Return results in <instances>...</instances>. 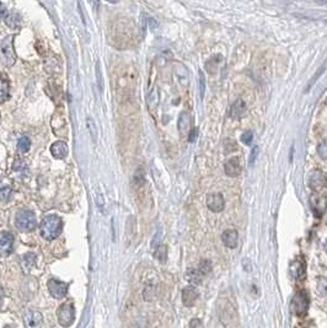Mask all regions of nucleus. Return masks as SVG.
Returning <instances> with one entry per match:
<instances>
[{"mask_svg":"<svg viewBox=\"0 0 327 328\" xmlns=\"http://www.w3.org/2000/svg\"><path fill=\"white\" fill-rule=\"evenodd\" d=\"M3 297H4V290H3V288L0 287V300H2Z\"/></svg>","mask_w":327,"mask_h":328,"instance_id":"39","label":"nucleus"},{"mask_svg":"<svg viewBox=\"0 0 327 328\" xmlns=\"http://www.w3.org/2000/svg\"><path fill=\"white\" fill-rule=\"evenodd\" d=\"M13 194V187L7 181H0V202L8 201Z\"/></svg>","mask_w":327,"mask_h":328,"instance_id":"19","label":"nucleus"},{"mask_svg":"<svg viewBox=\"0 0 327 328\" xmlns=\"http://www.w3.org/2000/svg\"><path fill=\"white\" fill-rule=\"evenodd\" d=\"M207 207L214 213H219L224 209L225 201L221 193H212L207 197Z\"/></svg>","mask_w":327,"mask_h":328,"instance_id":"11","label":"nucleus"},{"mask_svg":"<svg viewBox=\"0 0 327 328\" xmlns=\"http://www.w3.org/2000/svg\"><path fill=\"white\" fill-rule=\"evenodd\" d=\"M192 117L191 115L187 111H183L180 113V117H179V130L180 133L182 134H186L188 133V132L192 130Z\"/></svg>","mask_w":327,"mask_h":328,"instance_id":"16","label":"nucleus"},{"mask_svg":"<svg viewBox=\"0 0 327 328\" xmlns=\"http://www.w3.org/2000/svg\"><path fill=\"white\" fill-rule=\"evenodd\" d=\"M293 314L296 316H305L308 314L309 309V295L305 290H300L295 294L293 297L292 303H290Z\"/></svg>","mask_w":327,"mask_h":328,"instance_id":"3","label":"nucleus"},{"mask_svg":"<svg viewBox=\"0 0 327 328\" xmlns=\"http://www.w3.org/2000/svg\"><path fill=\"white\" fill-rule=\"evenodd\" d=\"M159 103V93H158V88H154L152 89V91L149 95L148 97V106L150 110H154L157 108Z\"/></svg>","mask_w":327,"mask_h":328,"instance_id":"24","label":"nucleus"},{"mask_svg":"<svg viewBox=\"0 0 327 328\" xmlns=\"http://www.w3.org/2000/svg\"><path fill=\"white\" fill-rule=\"evenodd\" d=\"M13 38L14 36H9L2 42L0 46V54H2V60L4 62L5 65L10 67L13 65L16 60V54H15L14 47H13Z\"/></svg>","mask_w":327,"mask_h":328,"instance_id":"6","label":"nucleus"},{"mask_svg":"<svg viewBox=\"0 0 327 328\" xmlns=\"http://www.w3.org/2000/svg\"><path fill=\"white\" fill-rule=\"evenodd\" d=\"M51 152L54 158L64 159L68 155V145L64 142H56L51 146Z\"/></svg>","mask_w":327,"mask_h":328,"instance_id":"17","label":"nucleus"},{"mask_svg":"<svg viewBox=\"0 0 327 328\" xmlns=\"http://www.w3.org/2000/svg\"><path fill=\"white\" fill-rule=\"evenodd\" d=\"M246 111V105L245 102H244L243 100H237L235 101V103L233 106H231L230 108V112H229V115L231 116L233 118H239L241 115H243L244 112Z\"/></svg>","mask_w":327,"mask_h":328,"instance_id":"18","label":"nucleus"},{"mask_svg":"<svg viewBox=\"0 0 327 328\" xmlns=\"http://www.w3.org/2000/svg\"><path fill=\"white\" fill-rule=\"evenodd\" d=\"M48 290H50L51 295L56 299H62L68 293V284L64 281L57 280V279H50L48 280Z\"/></svg>","mask_w":327,"mask_h":328,"instance_id":"8","label":"nucleus"},{"mask_svg":"<svg viewBox=\"0 0 327 328\" xmlns=\"http://www.w3.org/2000/svg\"><path fill=\"white\" fill-rule=\"evenodd\" d=\"M317 154L321 159H327V140L326 142H322L320 144L319 146H317Z\"/></svg>","mask_w":327,"mask_h":328,"instance_id":"30","label":"nucleus"},{"mask_svg":"<svg viewBox=\"0 0 327 328\" xmlns=\"http://www.w3.org/2000/svg\"><path fill=\"white\" fill-rule=\"evenodd\" d=\"M252 139L253 134L251 130H246L245 133H243V136H241V142L245 144V145H250V144L252 143Z\"/></svg>","mask_w":327,"mask_h":328,"instance_id":"31","label":"nucleus"},{"mask_svg":"<svg viewBox=\"0 0 327 328\" xmlns=\"http://www.w3.org/2000/svg\"><path fill=\"white\" fill-rule=\"evenodd\" d=\"M197 134H198V129H197V128H193V129L189 132V136H188V140H189V142H194L195 138H197Z\"/></svg>","mask_w":327,"mask_h":328,"instance_id":"37","label":"nucleus"},{"mask_svg":"<svg viewBox=\"0 0 327 328\" xmlns=\"http://www.w3.org/2000/svg\"><path fill=\"white\" fill-rule=\"evenodd\" d=\"M317 290L322 296L327 297V278H319L317 280Z\"/></svg>","mask_w":327,"mask_h":328,"instance_id":"29","label":"nucleus"},{"mask_svg":"<svg viewBox=\"0 0 327 328\" xmlns=\"http://www.w3.org/2000/svg\"><path fill=\"white\" fill-rule=\"evenodd\" d=\"M289 272H290V274H292L293 278L299 279V280L304 279L305 274H307V266H305L304 259L296 258V259L293 260V262L290 263Z\"/></svg>","mask_w":327,"mask_h":328,"instance_id":"12","label":"nucleus"},{"mask_svg":"<svg viewBox=\"0 0 327 328\" xmlns=\"http://www.w3.org/2000/svg\"><path fill=\"white\" fill-rule=\"evenodd\" d=\"M42 323H43V317L41 312L31 310L24 315V324L26 328H41Z\"/></svg>","mask_w":327,"mask_h":328,"instance_id":"9","label":"nucleus"},{"mask_svg":"<svg viewBox=\"0 0 327 328\" xmlns=\"http://www.w3.org/2000/svg\"><path fill=\"white\" fill-rule=\"evenodd\" d=\"M14 248V236L8 231L0 232V254L9 256L13 252Z\"/></svg>","mask_w":327,"mask_h":328,"instance_id":"10","label":"nucleus"},{"mask_svg":"<svg viewBox=\"0 0 327 328\" xmlns=\"http://www.w3.org/2000/svg\"><path fill=\"white\" fill-rule=\"evenodd\" d=\"M4 14H5V7L0 3V17H2Z\"/></svg>","mask_w":327,"mask_h":328,"instance_id":"38","label":"nucleus"},{"mask_svg":"<svg viewBox=\"0 0 327 328\" xmlns=\"http://www.w3.org/2000/svg\"><path fill=\"white\" fill-rule=\"evenodd\" d=\"M309 203H310L311 210L316 217H321L325 214L327 209V199L323 195L311 194L309 198Z\"/></svg>","mask_w":327,"mask_h":328,"instance_id":"7","label":"nucleus"},{"mask_svg":"<svg viewBox=\"0 0 327 328\" xmlns=\"http://www.w3.org/2000/svg\"><path fill=\"white\" fill-rule=\"evenodd\" d=\"M197 268H198V271H200L202 274H203L204 277H206V275L209 274L210 271H212V263H210V260L203 259L200 263V265H198Z\"/></svg>","mask_w":327,"mask_h":328,"instance_id":"25","label":"nucleus"},{"mask_svg":"<svg viewBox=\"0 0 327 328\" xmlns=\"http://www.w3.org/2000/svg\"><path fill=\"white\" fill-rule=\"evenodd\" d=\"M189 328H203V323H202L200 318H193L189 322Z\"/></svg>","mask_w":327,"mask_h":328,"instance_id":"35","label":"nucleus"},{"mask_svg":"<svg viewBox=\"0 0 327 328\" xmlns=\"http://www.w3.org/2000/svg\"><path fill=\"white\" fill-rule=\"evenodd\" d=\"M225 173L228 174L229 177H236L241 173V165L239 158H231L225 162L224 166Z\"/></svg>","mask_w":327,"mask_h":328,"instance_id":"14","label":"nucleus"},{"mask_svg":"<svg viewBox=\"0 0 327 328\" xmlns=\"http://www.w3.org/2000/svg\"><path fill=\"white\" fill-rule=\"evenodd\" d=\"M35 262L36 256L33 253H26L25 256L23 257V259H21V265H23V268L25 269L26 272L30 271V269L35 266Z\"/></svg>","mask_w":327,"mask_h":328,"instance_id":"23","label":"nucleus"},{"mask_svg":"<svg viewBox=\"0 0 327 328\" xmlns=\"http://www.w3.org/2000/svg\"><path fill=\"white\" fill-rule=\"evenodd\" d=\"M26 167H27L26 164L23 160H17L14 164V170L15 171H24V170H26Z\"/></svg>","mask_w":327,"mask_h":328,"instance_id":"34","label":"nucleus"},{"mask_svg":"<svg viewBox=\"0 0 327 328\" xmlns=\"http://www.w3.org/2000/svg\"><path fill=\"white\" fill-rule=\"evenodd\" d=\"M200 89H201V96H204V90H206V79H204L203 73L200 72Z\"/></svg>","mask_w":327,"mask_h":328,"instance_id":"33","label":"nucleus"},{"mask_svg":"<svg viewBox=\"0 0 327 328\" xmlns=\"http://www.w3.org/2000/svg\"><path fill=\"white\" fill-rule=\"evenodd\" d=\"M20 23H21L20 15L17 13H15V11H13V13H10L5 16V24H7L10 29L16 30L17 27L20 26Z\"/></svg>","mask_w":327,"mask_h":328,"instance_id":"21","label":"nucleus"},{"mask_svg":"<svg viewBox=\"0 0 327 328\" xmlns=\"http://www.w3.org/2000/svg\"><path fill=\"white\" fill-rule=\"evenodd\" d=\"M258 156V146H253L252 150H251V154H250V158H249V165L250 166H252L253 164H255L256 159H257Z\"/></svg>","mask_w":327,"mask_h":328,"instance_id":"32","label":"nucleus"},{"mask_svg":"<svg viewBox=\"0 0 327 328\" xmlns=\"http://www.w3.org/2000/svg\"><path fill=\"white\" fill-rule=\"evenodd\" d=\"M198 291L194 287H186L182 290V302L187 308H192L198 299Z\"/></svg>","mask_w":327,"mask_h":328,"instance_id":"13","label":"nucleus"},{"mask_svg":"<svg viewBox=\"0 0 327 328\" xmlns=\"http://www.w3.org/2000/svg\"><path fill=\"white\" fill-rule=\"evenodd\" d=\"M222 240L227 247L235 248L237 246V241H239V234H237L236 230L228 229L222 234Z\"/></svg>","mask_w":327,"mask_h":328,"instance_id":"15","label":"nucleus"},{"mask_svg":"<svg viewBox=\"0 0 327 328\" xmlns=\"http://www.w3.org/2000/svg\"><path fill=\"white\" fill-rule=\"evenodd\" d=\"M219 62H222V57H219V56H216V57L212 58V59H209V62L206 63L208 72H210V73L215 72V69H218Z\"/></svg>","mask_w":327,"mask_h":328,"instance_id":"28","label":"nucleus"},{"mask_svg":"<svg viewBox=\"0 0 327 328\" xmlns=\"http://www.w3.org/2000/svg\"><path fill=\"white\" fill-rule=\"evenodd\" d=\"M88 127H89V130H90L91 136H93V139L95 140L96 139V133H95V124H94L93 119L91 118L88 119Z\"/></svg>","mask_w":327,"mask_h":328,"instance_id":"36","label":"nucleus"},{"mask_svg":"<svg viewBox=\"0 0 327 328\" xmlns=\"http://www.w3.org/2000/svg\"><path fill=\"white\" fill-rule=\"evenodd\" d=\"M58 322L62 327H69L74 322L75 309L72 302H66L57 311Z\"/></svg>","mask_w":327,"mask_h":328,"instance_id":"5","label":"nucleus"},{"mask_svg":"<svg viewBox=\"0 0 327 328\" xmlns=\"http://www.w3.org/2000/svg\"><path fill=\"white\" fill-rule=\"evenodd\" d=\"M30 146H31V142L27 137H21L17 142V149L21 152H26L30 149Z\"/></svg>","mask_w":327,"mask_h":328,"instance_id":"26","label":"nucleus"},{"mask_svg":"<svg viewBox=\"0 0 327 328\" xmlns=\"http://www.w3.org/2000/svg\"><path fill=\"white\" fill-rule=\"evenodd\" d=\"M15 224L21 231H32L36 228V216L31 210L21 209L15 216Z\"/></svg>","mask_w":327,"mask_h":328,"instance_id":"2","label":"nucleus"},{"mask_svg":"<svg viewBox=\"0 0 327 328\" xmlns=\"http://www.w3.org/2000/svg\"><path fill=\"white\" fill-rule=\"evenodd\" d=\"M327 185V179L326 174L322 172V171L319 170V168H315V170H311L308 174V186L311 191L314 192H321L323 188H325Z\"/></svg>","mask_w":327,"mask_h":328,"instance_id":"4","label":"nucleus"},{"mask_svg":"<svg viewBox=\"0 0 327 328\" xmlns=\"http://www.w3.org/2000/svg\"><path fill=\"white\" fill-rule=\"evenodd\" d=\"M155 257L160 260V262H165L167 258V248L164 245H159L157 251H155Z\"/></svg>","mask_w":327,"mask_h":328,"instance_id":"27","label":"nucleus"},{"mask_svg":"<svg viewBox=\"0 0 327 328\" xmlns=\"http://www.w3.org/2000/svg\"><path fill=\"white\" fill-rule=\"evenodd\" d=\"M186 277H187L189 283L200 284L201 281L203 280L204 275L202 274L200 271H198V268H191V269H188L187 275H186Z\"/></svg>","mask_w":327,"mask_h":328,"instance_id":"20","label":"nucleus"},{"mask_svg":"<svg viewBox=\"0 0 327 328\" xmlns=\"http://www.w3.org/2000/svg\"><path fill=\"white\" fill-rule=\"evenodd\" d=\"M9 82L7 79H4L3 76H0V103L5 102L9 97Z\"/></svg>","mask_w":327,"mask_h":328,"instance_id":"22","label":"nucleus"},{"mask_svg":"<svg viewBox=\"0 0 327 328\" xmlns=\"http://www.w3.org/2000/svg\"><path fill=\"white\" fill-rule=\"evenodd\" d=\"M63 228L62 219L57 215H48L42 220L39 225V231H41L42 237L46 240H54L60 235Z\"/></svg>","mask_w":327,"mask_h":328,"instance_id":"1","label":"nucleus"}]
</instances>
